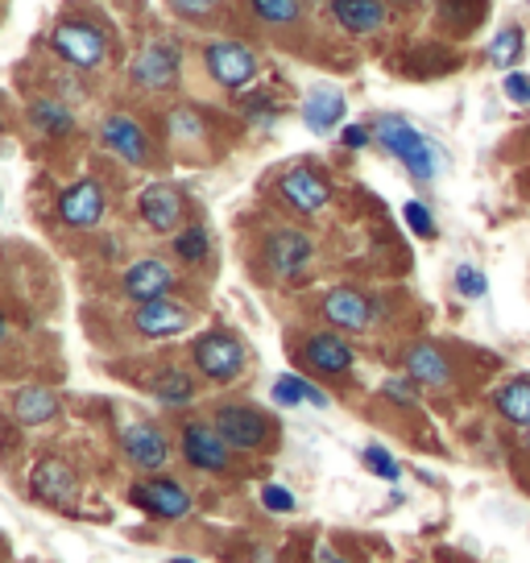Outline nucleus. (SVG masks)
<instances>
[{
    "mask_svg": "<svg viewBox=\"0 0 530 563\" xmlns=\"http://www.w3.org/2000/svg\"><path fill=\"white\" fill-rule=\"evenodd\" d=\"M373 141H377L386 154H394V158L402 162L419 183H431V178L440 175V154H435V145H431L407 117H394V112L377 117V121H373Z\"/></svg>",
    "mask_w": 530,
    "mask_h": 563,
    "instance_id": "nucleus-1",
    "label": "nucleus"
},
{
    "mask_svg": "<svg viewBox=\"0 0 530 563\" xmlns=\"http://www.w3.org/2000/svg\"><path fill=\"white\" fill-rule=\"evenodd\" d=\"M54 54L75 70H100L108 63V37L91 21H58L51 34Z\"/></svg>",
    "mask_w": 530,
    "mask_h": 563,
    "instance_id": "nucleus-2",
    "label": "nucleus"
},
{
    "mask_svg": "<svg viewBox=\"0 0 530 563\" xmlns=\"http://www.w3.org/2000/svg\"><path fill=\"white\" fill-rule=\"evenodd\" d=\"M191 361L208 382L224 386V382H236L245 373V344L224 328H216V332H203L191 344Z\"/></svg>",
    "mask_w": 530,
    "mask_h": 563,
    "instance_id": "nucleus-3",
    "label": "nucleus"
},
{
    "mask_svg": "<svg viewBox=\"0 0 530 563\" xmlns=\"http://www.w3.org/2000/svg\"><path fill=\"white\" fill-rule=\"evenodd\" d=\"M203 67H208V75H212L220 88L229 91H241L257 79V58H253V51H249L245 42H232V37L203 46Z\"/></svg>",
    "mask_w": 530,
    "mask_h": 563,
    "instance_id": "nucleus-4",
    "label": "nucleus"
},
{
    "mask_svg": "<svg viewBox=\"0 0 530 563\" xmlns=\"http://www.w3.org/2000/svg\"><path fill=\"white\" fill-rule=\"evenodd\" d=\"M216 431L224 435V443H229L232 452H257V448H265V440L274 435V422L265 419L262 410H253V406H220L216 410Z\"/></svg>",
    "mask_w": 530,
    "mask_h": 563,
    "instance_id": "nucleus-5",
    "label": "nucleus"
},
{
    "mask_svg": "<svg viewBox=\"0 0 530 563\" xmlns=\"http://www.w3.org/2000/svg\"><path fill=\"white\" fill-rule=\"evenodd\" d=\"M316 257V245L311 236L299 229H274L265 236V265L274 269V278L295 282L307 274V265Z\"/></svg>",
    "mask_w": 530,
    "mask_h": 563,
    "instance_id": "nucleus-6",
    "label": "nucleus"
},
{
    "mask_svg": "<svg viewBox=\"0 0 530 563\" xmlns=\"http://www.w3.org/2000/svg\"><path fill=\"white\" fill-rule=\"evenodd\" d=\"M178 67H183V51H178V42H170V37H158V42H150V46L133 58L129 79H133L137 88H145V91H162V88H175Z\"/></svg>",
    "mask_w": 530,
    "mask_h": 563,
    "instance_id": "nucleus-7",
    "label": "nucleus"
},
{
    "mask_svg": "<svg viewBox=\"0 0 530 563\" xmlns=\"http://www.w3.org/2000/svg\"><path fill=\"white\" fill-rule=\"evenodd\" d=\"M129 506H137L150 518L175 522V518H183V514L191 510V493L183 489L178 481H170V476H150V481H137L129 489Z\"/></svg>",
    "mask_w": 530,
    "mask_h": 563,
    "instance_id": "nucleus-8",
    "label": "nucleus"
},
{
    "mask_svg": "<svg viewBox=\"0 0 530 563\" xmlns=\"http://www.w3.org/2000/svg\"><path fill=\"white\" fill-rule=\"evenodd\" d=\"M178 443H183V460L199 473H224L232 464V448L216 431V422H187Z\"/></svg>",
    "mask_w": 530,
    "mask_h": 563,
    "instance_id": "nucleus-9",
    "label": "nucleus"
},
{
    "mask_svg": "<svg viewBox=\"0 0 530 563\" xmlns=\"http://www.w3.org/2000/svg\"><path fill=\"white\" fill-rule=\"evenodd\" d=\"M121 452L133 468H142V473H162L166 460H170V440H166V431L154 427V422H129V427L121 431Z\"/></svg>",
    "mask_w": 530,
    "mask_h": 563,
    "instance_id": "nucleus-10",
    "label": "nucleus"
},
{
    "mask_svg": "<svg viewBox=\"0 0 530 563\" xmlns=\"http://www.w3.org/2000/svg\"><path fill=\"white\" fill-rule=\"evenodd\" d=\"M104 211H108V195L96 178H84V183H75V187H67V191L58 195V216L71 229H96L104 220Z\"/></svg>",
    "mask_w": 530,
    "mask_h": 563,
    "instance_id": "nucleus-11",
    "label": "nucleus"
},
{
    "mask_svg": "<svg viewBox=\"0 0 530 563\" xmlns=\"http://www.w3.org/2000/svg\"><path fill=\"white\" fill-rule=\"evenodd\" d=\"M30 489H34V497H42L46 506H54V510H71L75 493H79V481H75V473L67 468V460L46 456L34 464Z\"/></svg>",
    "mask_w": 530,
    "mask_h": 563,
    "instance_id": "nucleus-12",
    "label": "nucleus"
},
{
    "mask_svg": "<svg viewBox=\"0 0 530 563\" xmlns=\"http://www.w3.org/2000/svg\"><path fill=\"white\" fill-rule=\"evenodd\" d=\"M133 328H137V335H145V340H170V335H183L191 328V311L166 295V299L142 302V307L133 311Z\"/></svg>",
    "mask_w": 530,
    "mask_h": 563,
    "instance_id": "nucleus-13",
    "label": "nucleus"
},
{
    "mask_svg": "<svg viewBox=\"0 0 530 563\" xmlns=\"http://www.w3.org/2000/svg\"><path fill=\"white\" fill-rule=\"evenodd\" d=\"M121 290L133 302L166 299V295L175 290V269L162 262V257H142V262H133L129 269H124Z\"/></svg>",
    "mask_w": 530,
    "mask_h": 563,
    "instance_id": "nucleus-14",
    "label": "nucleus"
},
{
    "mask_svg": "<svg viewBox=\"0 0 530 563\" xmlns=\"http://www.w3.org/2000/svg\"><path fill=\"white\" fill-rule=\"evenodd\" d=\"M100 141H104V150H112L129 166H145L150 162V137H145V129L133 117H121V112L104 117L100 121Z\"/></svg>",
    "mask_w": 530,
    "mask_h": 563,
    "instance_id": "nucleus-15",
    "label": "nucleus"
},
{
    "mask_svg": "<svg viewBox=\"0 0 530 563\" xmlns=\"http://www.w3.org/2000/svg\"><path fill=\"white\" fill-rule=\"evenodd\" d=\"M278 195H283L286 208H295L299 216H316V211L328 208L332 187H328V183H323L311 166H295V170H286V175H283V183H278Z\"/></svg>",
    "mask_w": 530,
    "mask_h": 563,
    "instance_id": "nucleus-16",
    "label": "nucleus"
},
{
    "mask_svg": "<svg viewBox=\"0 0 530 563\" xmlns=\"http://www.w3.org/2000/svg\"><path fill=\"white\" fill-rule=\"evenodd\" d=\"M323 319L340 332H365L373 328V302L353 286H336L323 295Z\"/></svg>",
    "mask_w": 530,
    "mask_h": 563,
    "instance_id": "nucleus-17",
    "label": "nucleus"
},
{
    "mask_svg": "<svg viewBox=\"0 0 530 563\" xmlns=\"http://www.w3.org/2000/svg\"><path fill=\"white\" fill-rule=\"evenodd\" d=\"M302 361H307L316 373H323V377H344V373L353 369L356 356L344 335L316 332V335H307V344H302Z\"/></svg>",
    "mask_w": 530,
    "mask_h": 563,
    "instance_id": "nucleus-18",
    "label": "nucleus"
},
{
    "mask_svg": "<svg viewBox=\"0 0 530 563\" xmlns=\"http://www.w3.org/2000/svg\"><path fill=\"white\" fill-rule=\"evenodd\" d=\"M137 211H142V220L154 232H178V224H183V195L175 187H166V183H150L137 195Z\"/></svg>",
    "mask_w": 530,
    "mask_h": 563,
    "instance_id": "nucleus-19",
    "label": "nucleus"
},
{
    "mask_svg": "<svg viewBox=\"0 0 530 563\" xmlns=\"http://www.w3.org/2000/svg\"><path fill=\"white\" fill-rule=\"evenodd\" d=\"M332 18L344 34L369 37L386 25V4L382 0H332Z\"/></svg>",
    "mask_w": 530,
    "mask_h": 563,
    "instance_id": "nucleus-20",
    "label": "nucleus"
},
{
    "mask_svg": "<svg viewBox=\"0 0 530 563\" xmlns=\"http://www.w3.org/2000/svg\"><path fill=\"white\" fill-rule=\"evenodd\" d=\"M407 377L419 382V386L443 389L452 382V365H448V356H443L435 344H415V349L407 352Z\"/></svg>",
    "mask_w": 530,
    "mask_h": 563,
    "instance_id": "nucleus-21",
    "label": "nucleus"
},
{
    "mask_svg": "<svg viewBox=\"0 0 530 563\" xmlns=\"http://www.w3.org/2000/svg\"><path fill=\"white\" fill-rule=\"evenodd\" d=\"M344 96L336 88H316L307 91V100H302V121L311 124L316 133H332L340 121H344Z\"/></svg>",
    "mask_w": 530,
    "mask_h": 563,
    "instance_id": "nucleus-22",
    "label": "nucleus"
},
{
    "mask_svg": "<svg viewBox=\"0 0 530 563\" xmlns=\"http://www.w3.org/2000/svg\"><path fill=\"white\" fill-rule=\"evenodd\" d=\"M13 415H18L21 427H42V422H51L58 415V398L46 386H25L13 398Z\"/></svg>",
    "mask_w": 530,
    "mask_h": 563,
    "instance_id": "nucleus-23",
    "label": "nucleus"
},
{
    "mask_svg": "<svg viewBox=\"0 0 530 563\" xmlns=\"http://www.w3.org/2000/svg\"><path fill=\"white\" fill-rule=\"evenodd\" d=\"M30 124H34L42 137H67L75 129V112L63 100H51V96H42L30 104Z\"/></svg>",
    "mask_w": 530,
    "mask_h": 563,
    "instance_id": "nucleus-24",
    "label": "nucleus"
},
{
    "mask_svg": "<svg viewBox=\"0 0 530 563\" xmlns=\"http://www.w3.org/2000/svg\"><path fill=\"white\" fill-rule=\"evenodd\" d=\"M494 410L514 427H530V377H514L494 389Z\"/></svg>",
    "mask_w": 530,
    "mask_h": 563,
    "instance_id": "nucleus-25",
    "label": "nucleus"
},
{
    "mask_svg": "<svg viewBox=\"0 0 530 563\" xmlns=\"http://www.w3.org/2000/svg\"><path fill=\"white\" fill-rule=\"evenodd\" d=\"M274 402H283V406H299V402L328 406V394L316 389L307 377H299V373H283V377L274 382Z\"/></svg>",
    "mask_w": 530,
    "mask_h": 563,
    "instance_id": "nucleus-26",
    "label": "nucleus"
},
{
    "mask_svg": "<svg viewBox=\"0 0 530 563\" xmlns=\"http://www.w3.org/2000/svg\"><path fill=\"white\" fill-rule=\"evenodd\" d=\"M154 398L162 406H187L195 398V377L187 369H166L154 377Z\"/></svg>",
    "mask_w": 530,
    "mask_h": 563,
    "instance_id": "nucleus-27",
    "label": "nucleus"
},
{
    "mask_svg": "<svg viewBox=\"0 0 530 563\" xmlns=\"http://www.w3.org/2000/svg\"><path fill=\"white\" fill-rule=\"evenodd\" d=\"M527 51V34H522V25H501L497 37L489 42V58H494L501 70H514V63L522 58Z\"/></svg>",
    "mask_w": 530,
    "mask_h": 563,
    "instance_id": "nucleus-28",
    "label": "nucleus"
},
{
    "mask_svg": "<svg viewBox=\"0 0 530 563\" xmlns=\"http://www.w3.org/2000/svg\"><path fill=\"white\" fill-rule=\"evenodd\" d=\"M249 9L265 25H295L302 18V0H249Z\"/></svg>",
    "mask_w": 530,
    "mask_h": 563,
    "instance_id": "nucleus-29",
    "label": "nucleus"
},
{
    "mask_svg": "<svg viewBox=\"0 0 530 563\" xmlns=\"http://www.w3.org/2000/svg\"><path fill=\"white\" fill-rule=\"evenodd\" d=\"M208 249H212V236H208V229L203 224H191V229H183L175 236V257L187 265H199L203 257H208Z\"/></svg>",
    "mask_w": 530,
    "mask_h": 563,
    "instance_id": "nucleus-30",
    "label": "nucleus"
},
{
    "mask_svg": "<svg viewBox=\"0 0 530 563\" xmlns=\"http://www.w3.org/2000/svg\"><path fill=\"white\" fill-rule=\"evenodd\" d=\"M170 4V13L183 21H212L220 9H224V0H166Z\"/></svg>",
    "mask_w": 530,
    "mask_h": 563,
    "instance_id": "nucleus-31",
    "label": "nucleus"
},
{
    "mask_svg": "<svg viewBox=\"0 0 530 563\" xmlns=\"http://www.w3.org/2000/svg\"><path fill=\"white\" fill-rule=\"evenodd\" d=\"M402 220H407V229L415 232V236H423V241H435V216H431V208H427V203L410 199L407 208H402Z\"/></svg>",
    "mask_w": 530,
    "mask_h": 563,
    "instance_id": "nucleus-32",
    "label": "nucleus"
},
{
    "mask_svg": "<svg viewBox=\"0 0 530 563\" xmlns=\"http://www.w3.org/2000/svg\"><path fill=\"white\" fill-rule=\"evenodd\" d=\"M456 290L464 299H481L489 290V278L481 274L477 265H456Z\"/></svg>",
    "mask_w": 530,
    "mask_h": 563,
    "instance_id": "nucleus-33",
    "label": "nucleus"
},
{
    "mask_svg": "<svg viewBox=\"0 0 530 563\" xmlns=\"http://www.w3.org/2000/svg\"><path fill=\"white\" fill-rule=\"evenodd\" d=\"M365 468H369V473H377L382 481H398V476H402L398 460L389 456L386 448H377V443H373V448H365Z\"/></svg>",
    "mask_w": 530,
    "mask_h": 563,
    "instance_id": "nucleus-34",
    "label": "nucleus"
},
{
    "mask_svg": "<svg viewBox=\"0 0 530 563\" xmlns=\"http://www.w3.org/2000/svg\"><path fill=\"white\" fill-rule=\"evenodd\" d=\"M170 133H175V141H199L203 137V121L195 117L191 108H178L170 117Z\"/></svg>",
    "mask_w": 530,
    "mask_h": 563,
    "instance_id": "nucleus-35",
    "label": "nucleus"
},
{
    "mask_svg": "<svg viewBox=\"0 0 530 563\" xmlns=\"http://www.w3.org/2000/svg\"><path fill=\"white\" fill-rule=\"evenodd\" d=\"M501 91L510 96L514 104H530V75H527V70H506Z\"/></svg>",
    "mask_w": 530,
    "mask_h": 563,
    "instance_id": "nucleus-36",
    "label": "nucleus"
},
{
    "mask_svg": "<svg viewBox=\"0 0 530 563\" xmlns=\"http://www.w3.org/2000/svg\"><path fill=\"white\" fill-rule=\"evenodd\" d=\"M262 506H265V510H274V514H290V510H295V493L286 489V485H265Z\"/></svg>",
    "mask_w": 530,
    "mask_h": 563,
    "instance_id": "nucleus-37",
    "label": "nucleus"
},
{
    "mask_svg": "<svg viewBox=\"0 0 530 563\" xmlns=\"http://www.w3.org/2000/svg\"><path fill=\"white\" fill-rule=\"evenodd\" d=\"M245 117L253 124H274V121H278V108H274V100H265V96H249Z\"/></svg>",
    "mask_w": 530,
    "mask_h": 563,
    "instance_id": "nucleus-38",
    "label": "nucleus"
},
{
    "mask_svg": "<svg viewBox=\"0 0 530 563\" xmlns=\"http://www.w3.org/2000/svg\"><path fill=\"white\" fill-rule=\"evenodd\" d=\"M415 386H419V382H402V377H389L386 386H382V394H386L389 402H398V406H415V398H419V394H415Z\"/></svg>",
    "mask_w": 530,
    "mask_h": 563,
    "instance_id": "nucleus-39",
    "label": "nucleus"
},
{
    "mask_svg": "<svg viewBox=\"0 0 530 563\" xmlns=\"http://www.w3.org/2000/svg\"><path fill=\"white\" fill-rule=\"evenodd\" d=\"M340 141H344L349 150H365V145L373 141V129H365V124H349V129L340 133Z\"/></svg>",
    "mask_w": 530,
    "mask_h": 563,
    "instance_id": "nucleus-40",
    "label": "nucleus"
},
{
    "mask_svg": "<svg viewBox=\"0 0 530 563\" xmlns=\"http://www.w3.org/2000/svg\"><path fill=\"white\" fill-rule=\"evenodd\" d=\"M464 9V0H443V18H452V13H460ZM468 18L481 21L485 18V0H473V9H468Z\"/></svg>",
    "mask_w": 530,
    "mask_h": 563,
    "instance_id": "nucleus-41",
    "label": "nucleus"
},
{
    "mask_svg": "<svg viewBox=\"0 0 530 563\" xmlns=\"http://www.w3.org/2000/svg\"><path fill=\"white\" fill-rule=\"evenodd\" d=\"M319 563H344L340 555H332V551H319Z\"/></svg>",
    "mask_w": 530,
    "mask_h": 563,
    "instance_id": "nucleus-42",
    "label": "nucleus"
},
{
    "mask_svg": "<svg viewBox=\"0 0 530 563\" xmlns=\"http://www.w3.org/2000/svg\"><path fill=\"white\" fill-rule=\"evenodd\" d=\"M9 340V323H4V316H0V344Z\"/></svg>",
    "mask_w": 530,
    "mask_h": 563,
    "instance_id": "nucleus-43",
    "label": "nucleus"
},
{
    "mask_svg": "<svg viewBox=\"0 0 530 563\" xmlns=\"http://www.w3.org/2000/svg\"><path fill=\"white\" fill-rule=\"evenodd\" d=\"M166 563H195V560H183V555H178V560H166Z\"/></svg>",
    "mask_w": 530,
    "mask_h": 563,
    "instance_id": "nucleus-44",
    "label": "nucleus"
},
{
    "mask_svg": "<svg viewBox=\"0 0 530 563\" xmlns=\"http://www.w3.org/2000/svg\"><path fill=\"white\" fill-rule=\"evenodd\" d=\"M398 4H419V0H398Z\"/></svg>",
    "mask_w": 530,
    "mask_h": 563,
    "instance_id": "nucleus-45",
    "label": "nucleus"
},
{
    "mask_svg": "<svg viewBox=\"0 0 530 563\" xmlns=\"http://www.w3.org/2000/svg\"><path fill=\"white\" fill-rule=\"evenodd\" d=\"M527 448H530V427H527Z\"/></svg>",
    "mask_w": 530,
    "mask_h": 563,
    "instance_id": "nucleus-46",
    "label": "nucleus"
}]
</instances>
